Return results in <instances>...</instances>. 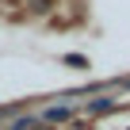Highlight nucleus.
Returning <instances> with one entry per match:
<instances>
[{"instance_id": "1", "label": "nucleus", "mask_w": 130, "mask_h": 130, "mask_svg": "<svg viewBox=\"0 0 130 130\" xmlns=\"http://www.w3.org/2000/svg\"><path fill=\"white\" fill-rule=\"evenodd\" d=\"M69 115H73L69 107H46V119L50 122H61V119H69Z\"/></svg>"}, {"instance_id": "2", "label": "nucleus", "mask_w": 130, "mask_h": 130, "mask_svg": "<svg viewBox=\"0 0 130 130\" xmlns=\"http://www.w3.org/2000/svg\"><path fill=\"white\" fill-rule=\"evenodd\" d=\"M107 107H115V100H107V96H103V100H92V103H88V111H107Z\"/></svg>"}]
</instances>
